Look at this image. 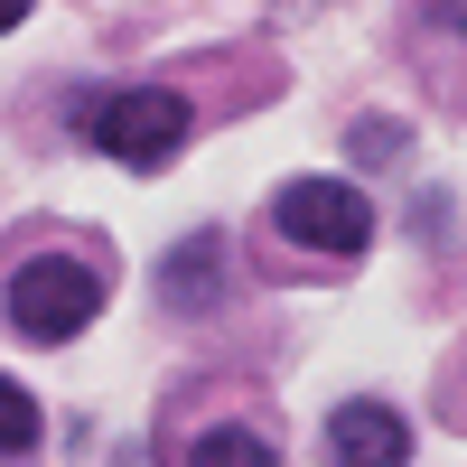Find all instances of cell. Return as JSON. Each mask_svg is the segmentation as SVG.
<instances>
[{
    "label": "cell",
    "instance_id": "9c48e42d",
    "mask_svg": "<svg viewBox=\"0 0 467 467\" xmlns=\"http://www.w3.org/2000/svg\"><path fill=\"white\" fill-rule=\"evenodd\" d=\"M28 19V0H0V28H19Z\"/></svg>",
    "mask_w": 467,
    "mask_h": 467
},
{
    "label": "cell",
    "instance_id": "7a4b0ae2",
    "mask_svg": "<svg viewBox=\"0 0 467 467\" xmlns=\"http://www.w3.org/2000/svg\"><path fill=\"white\" fill-rule=\"evenodd\" d=\"M103 318V281L85 262H66V253H37L10 271V327L28 346H66V337H85Z\"/></svg>",
    "mask_w": 467,
    "mask_h": 467
},
{
    "label": "cell",
    "instance_id": "277c9868",
    "mask_svg": "<svg viewBox=\"0 0 467 467\" xmlns=\"http://www.w3.org/2000/svg\"><path fill=\"white\" fill-rule=\"evenodd\" d=\"M327 458L337 467H411V431L383 402H337L327 411Z\"/></svg>",
    "mask_w": 467,
    "mask_h": 467
},
{
    "label": "cell",
    "instance_id": "6da1fadb",
    "mask_svg": "<svg viewBox=\"0 0 467 467\" xmlns=\"http://www.w3.org/2000/svg\"><path fill=\"white\" fill-rule=\"evenodd\" d=\"M187 131H197V112H187V94L169 85H131V94H103L85 112V140L103 150V160H122V169H169Z\"/></svg>",
    "mask_w": 467,
    "mask_h": 467
},
{
    "label": "cell",
    "instance_id": "ba28073f",
    "mask_svg": "<svg viewBox=\"0 0 467 467\" xmlns=\"http://www.w3.org/2000/svg\"><path fill=\"white\" fill-rule=\"evenodd\" d=\"M356 150H365V160H393L402 131H393V122H365V131H356Z\"/></svg>",
    "mask_w": 467,
    "mask_h": 467
},
{
    "label": "cell",
    "instance_id": "3957f363",
    "mask_svg": "<svg viewBox=\"0 0 467 467\" xmlns=\"http://www.w3.org/2000/svg\"><path fill=\"white\" fill-rule=\"evenodd\" d=\"M271 224H281L290 244H308V253H365V244H374V206H365L346 178H299V187H281V197H271Z\"/></svg>",
    "mask_w": 467,
    "mask_h": 467
},
{
    "label": "cell",
    "instance_id": "5b68a950",
    "mask_svg": "<svg viewBox=\"0 0 467 467\" xmlns=\"http://www.w3.org/2000/svg\"><path fill=\"white\" fill-rule=\"evenodd\" d=\"M224 290V253H215V234H187V244L169 253V271H160V299L169 308H206Z\"/></svg>",
    "mask_w": 467,
    "mask_h": 467
},
{
    "label": "cell",
    "instance_id": "8992f818",
    "mask_svg": "<svg viewBox=\"0 0 467 467\" xmlns=\"http://www.w3.org/2000/svg\"><path fill=\"white\" fill-rule=\"evenodd\" d=\"M187 467H281V449H271L262 431H206L197 449H187Z\"/></svg>",
    "mask_w": 467,
    "mask_h": 467
},
{
    "label": "cell",
    "instance_id": "52a82bcc",
    "mask_svg": "<svg viewBox=\"0 0 467 467\" xmlns=\"http://www.w3.org/2000/svg\"><path fill=\"white\" fill-rule=\"evenodd\" d=\"M37 431H47V420H37V402L19 393L10 374H0V458H28V449H37Z\"/></svg>",
    "mask_w": 467,
    "mask_h": 467
}]
</instances>
